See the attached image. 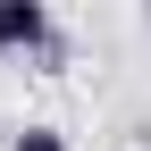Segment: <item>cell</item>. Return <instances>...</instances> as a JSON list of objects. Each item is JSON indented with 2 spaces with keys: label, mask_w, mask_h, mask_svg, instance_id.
<instances>
[{
  "label": "cell",
  "mask_w": 151,
  "mask_h": 151,
  "mask_svg": "<svg viewBox=\"0 0 151 151\" xmlns=\"http://www.w3.org/2000/svg\"><path fill=\"white\" fill-rule=\"evenodd\" d=\"M0 50H50V9L42 0H0Z\"/></svg>",
  "instance_id": "cell-1"
},
{
  "label": "cell",
  "mask_w": 151,
  "mask_h": 151,
  "mask_svg": "<svg viewBox=\"0 0 151 151\" xmlns=\"http://www.w3.org/2000/svg\"><path fill=\"white\" fill-rule=\"evenodd\" d=\"M9 151H67V134H59V126H25Z\"/></svg>",
  "instance_id": "cell-2"
}]
</instances>
